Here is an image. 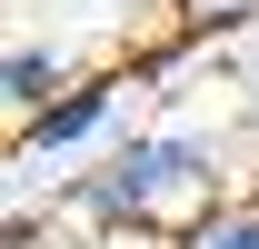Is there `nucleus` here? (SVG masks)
<instances>
[{
  "instance_id": "f03ea898",
  "label": "nucleus",
  "mask_w": 259,
  "mask_h": 249,
  "mask_svg": "<svg viewBox=\"0 0 259 249\" xmlns=\"http://www.w3.org/2000/svg\"><path fill=\"white\" fill-rule=\"evenodd\" d=\"M110 110H120V80H80V90H60L50 110L20 120V159H60V150H80V140H100Z\"/></svg>"
},
{
  "instance_id": "f257e3e1",
  "label": "nucleus",
  "mask_w": 259,
  "mask_h": 249,
  "mask_svg": "<svg viewBox=\"0 0 259 249\" xmlns=\"http://www.w3.org/2000/svg\"><path fill=\"white\" fill-rule=\"evenodd\" d=\"M180 189H209V140L199 130H160V140H130L110 170H90V180L70 189L90 219H140L150 199H180Z\"/></svg>"
},
{
  "instance_id": "7ed1b4c3",
  "label": "nucleus",
  "mask_w": 259,
  "mask_h": 249,
  "mask_svg": "<svg viewBox=\"0 0 259 249\" xmlns=\"http://www.w3.org/2000/svg\"><path fill=\"white\" fill-rule=\"evenodd\" d=\"M180 249H259V189L249 199H220V210H199L180 229Z\"/></svg>"
},
{
  "instance_id": "20e7f679",
  "label": "nucleus",
  "mask_w": 259,
  "mask_h": 249,
  "mask_svg": "<svg viewBox=\"0 0 259 249\" xmlns=\"http://www.w3.org/2000/svg\"><path fill=\"white\" fill-rule=\"evenodd\" d=\"M70 80H60V50H10V110L30 120V110H50Z\"/></svg>"
}]
</instances>
